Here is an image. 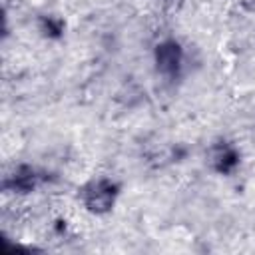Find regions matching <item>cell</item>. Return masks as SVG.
Here are the masks:
<instances>
[{
    "mask_svg": "<svg viewBox=\"0 0 255 255\" xmlns=\"http://www.w3.org/2000/svg\"><path fill=\"white\" fill-rule=\"evenodd\" d=\"M157 66L163 72H173L179 66V50L175 44H163L157 48Z\"/></svg>",
    "mask_w": 255,
    "mask_h": 255,
    "instance_id": "obj_2",
    "label": "cell"
},
{
    "mask_svg": "<svg viewBox=\"0 0 255 255\" xmlns=\"http://www.w3.org/2000/svg\"><path fill=\"white\" fill-rule=\"evenodd\" d=\"M114 201V187L110 183L98 181L88 191V205L92 209H108Z\"/></svg>",
    "mask_w": 255,
    "mask_h": 255,
    "instance_id": "obj_1",
    "label": "cell"
}]
</instances>
